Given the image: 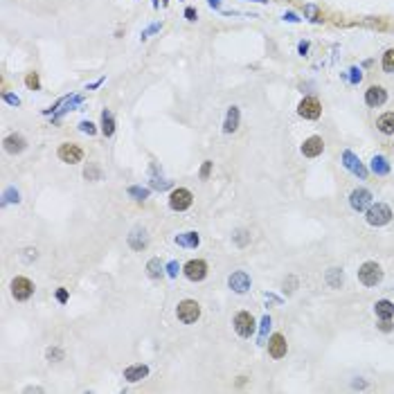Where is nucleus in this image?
Instances as JSON below:
<instances>
[{"instance_id":"nucleus-1","label":"nucleus","mask_w":394,"mask_h":394,"mask_svg":"<svg viewBox=\"0 0 394 394\" xmlns=\"http://www.w3.org/2000/svg\"><path fill=\"white\" fill-rule=\"evenodd\" d=\"M176 318H178L183 325H194L200 318V304L196 300H183L176 309Z\"/></svg>"},{"instance_id":"nucleus-2","label":"nucleus","mask_w":394,"mask_h":394,"mask_svg":"<svg viewBox=\"0 0 394 394\" xmlns=\"http://www.w3.org/2000/svg\"><path fill=\"white\" fill-rule=\"evenodd\" d=\"M358 279L365 286H376L383 279V270H381V266L376 262H365L358 268Z\"/></svg>"},{"instance_id":"nucleus-3","label":"nucleus","mask_w":394,"mask_h":394,"mask_svg":"<svg viewBox=\"0 0 394 394\" xmlns=\"http://www.w3.org/2000/svg\"><path fill=\"white\" fill-rule=\"evenodd\" d=\"M390 221H392V209H390L385 203H376L367 209V223L370 225L381 228V225H388Z\"/></svg>"},{"instance_id":"nucleus-4","label":"nucleus","mask_w":394,"mask_h":394,"mask_svg":"<svg viewBox=\"0 0 394 394\" xmlns=\"http://www.w3.org/2000/svg\"><path fill=\"white\" fill-rule=\"evenodd\" d=\"M192 203H194V196H192V192L185 190V187L174 190L169 196V207L174 209V212H185V209L192 207Z\"/></svg>"},{"instance_id":"nucleus-5","label":"nucleus","mask_w":394,"mask_h":394,"mask_svg":"<svg viewBox=\"0 0 394 394\" xmlns=\"http://www.w3.org/2000/svg\"><path fill=\"white\" fill-rule=\"evenodd\" d=\"M234 331L241 338H250L255 333V318L248 311H241L234 316Z\"/></svg>"},{"instance_id":"nucleus-6","label":"nucleus","mask_w":394,"mask_h":394,"mask_svg":"<svg viewBox=\"0 0 394 394\" xmlns=\"http://www.w3.org/2000/svg\"><path fill=\"white\" fill-rule=\"evenodd\" d=\"M183 270H185V277L190 282H203L205 275H207V263L203 259H192V262L185 263Z\"/></svg>"},{"instance_id":"nucleus-7","label":"nucleus","mask_w":394,"mask_h":394,"mask_svg":"<svg viewBox=\"0 0 394 394\" xmlns=\"http://www.w3.org/2000/svg\"><path fill=\"white\" fill-rule=\"evenodd\" d=\"M297 113H300L304 120H318L322 115V106L316 97H304L297 106Z\"/></svg>"},{"instance_id":"nucleus-8","label":"nucleus","mask_w":394,"mask_h":394,"mask_svg":"<svg viewBox=\"0 0 394 394\" xmlns=\"http://www.w3.org/2000/svg\"><path fill=\"white\" fill-rule=\"evenodd\" d=\"M32 293H34V284L29 282L27 277H16L14 282H11V295H14L18 302L29 300Z\"/></svg>"},{"instance_id":"nucleus-9","label":"nucleus","mask_w":394,"mask_h":394,"mask_svg":"<svg viewBox=\"0 0 394 394\" xmlns=\"http://www.w3.org/2000/svg\"><path fill=\"white\" fill-rule=\"evenodd\" d=\"M57 153H59V160L68 162V165H77V162H81V158H83V151L79 149L77 144H70V142L59 146Z\"/></svg>"},{"instance_id":"nucleus-10","label":"nucleus","mask_w":394,"mask_h":394,"mask_svg":"<svg viewBox=\"0 0 394 394\" xmlns=\"http://www.w3.org/2000/svg\"><path fill=\"white\" fill-rule=\"evenodd\" d=\"M349 203L356 212H363V209H367L372 205V192L365 190V187H358V190H354L349 194Z\"/></svg>"},{"instance_id":"nucleus-11","label":"nucleus","mask_w":394,"mask_h":394,"mask_svg":"<svg viewBox=\"0 0 394 394\" xmlns=\"http://www.w3.org/2000/svg\"><path fill=\"white\" fill-rule=\"evenodd\" d=\"M388 102V90H385L383 86H370L365 93V104L372 108L376 106H383V104Z\"/></svg>"},{"instance_id":"nucleus-12","label":"nucleus","mask_w":394,"mask_h":394,"mask_svg":"<svg viewBox=\"0 0 394 394\" xmlns=\"http://www.w3.org/2000/svg\"><path fill=\"white\" fill-rule=\"evenodd\" d=\"M228 284H230V288H232L234 293H246L250 288V275L248 272H244V270H237V272H232L228 277Z\"/></svg>"},{"instance_id":"nucleus-13","label":"nucleus","mask_w":394,"mask_h":394,"mask_svg":"<svg viewBox=\"0 0 394 394\" xmlns=\"http://www.w3.org/2000/svg\"><path fill=\"white\" fill-rule=\"evenodd\" d=\"M286 351H288V345L282 333H275V336L268 340V354H270L272 358H282V356H286Z\"/></svg>"},{"instance_id":"nucleus-14","label":"nucleus","mask_w":394,"mask_h":394,"mask_svg":"<svg viewBox=\"0 0 394 394\" xmlns=\"http://www.w3.org/2000/svg\"><path fill=\"white\" fill-rule=\"evenodd\" d=\"M325 151V142H322V137L318 135H311L309 140H304V144H302V153L307 158H318Z\"/></svg>"},{"instance_id":"nucleus-15","label":"nucleus","mask_w":394,"mask_h":394,"mask_svg":"<svg viewBox=\"0 0 394 394\" xmlns=\"http://www.w3.org/2000/svg\"><path fill=\"white\" fill-rule=\"evenodd\" d=\"M342 165H345L347 169L351 171V174L358 176V178H365V176H367V169L360 165V160L354 156V153H351V151H345V153H342Z\"/></svg>"},{"instance_id":"nucleus-16","label":"nucleus","mask_w":394,"mask_h":394,"mask_svg":"<svg viewBox=\"0 0 394 394\" xmlns=\"http://www.w3.org/2000/svg\"><path fill=\"white\" fill-rule=\"evenodd\" d=\"M2 144H5V151H7V153H23L25 146H27V142H25L23 135L14 133V135H7Z\"/></svg>"},{"instance_id":"nucleus-17","label":"nucleus","mask_w":394,"mask_h":394,"mask_svg":"<svg viewBox=\"0 0 394 394\" xmlns=\"http://www.w3.org/2000/svg\"><path fill=\"white\" fill-rule=\"evenodd\" d=\"M146 244H149V237H146V230L142 228H135L131 234H129V246L133 250H144Z\"/></svg>"},{"instance_id":"nucleus-18","label":"nucleus","mask_w":394,"mask_h":394,"mask_svg":"<svg viewBox=\"0 0 394 394\" xmlns=\"http://www.w3.org/2000/svg\"><path fill=\"white\" fill-rule=\"evenodd\" d=\"M149 376V367L146 365H131L124 370V379L129 381V383H137V381L146 379Z\"/></svg>"},{"instance_id":"nucleus-19","label":"nucleus","mask_w":394,"mask_h":394,"mask_svg":"<svg viewBox=\"0 0 394 394\" xmlns=\"http://www.w3.org/2000/svg\"><path fill=\"white\" fill-rule=\"evenodd\" d=\"M239 117H241L239 108L230 106L228 115H225V122H223V133H234V131H237V129H239Z\"/></svg>"},{"instance_id":"nucleus-20","label":"nucleus","mask_w":394,"mask_h":394,"mask_svg":"<svg viewBox=\"0 0 394 394\" xmlns=\"http://www.w3.org/2000/svg\"><path fill=\"white\" fill-rule=\"evenodd\" d=\"M376 129H379L383 135H394V113H383V115L376 120Z\"/></svg>"},{"instance_id":"nucleus-21","label":"nucleus","mask_w":394,"mask_h":394,"mask_svg":"<svg viewBox=\"0 0 394 394\" xmlns=\"http://www.w3.org/2000/svg\"><path fill=\"white\" fill-rule=\"evenodd\" d=\"M374 311L381 320H390V318H394V304L390 300H381L374 304Z\"/></svg>"},{"instance_id":"nucleus-22","label":"nucleus","mask_w":394,"mask_h":394,"mask_svg":"<svg viewBox=\"0 0 394 394\" xmlns=\"http://www.w3.org/2000/svg\"><path fill=\"white\" fill-rule=\"evenodd\" d=\"M176 244L183 246V248H196L200 244V237L196 232H183L176 237Z\"/></svg>"},{"instance_id":"nucleus-23","label":"nucleus","mask_w":394,"mask_h":394,"mask_svg":"<svg viewBox=\"0 0 394 394\" xmlns=\"http://www.w3.org/2000/svg\"><path fill=\"white\" fill-rule=\"evenodd\" d=\"M372 171H374L376 176L390 174V162L385 160V156H374V158H372Z\"/></svg>"},{"instance_id":"nucleus-24","label":"nucleus","mask_w":394,"mask_h":394,"mask_svg":"<svg viewBox=\"0 0 394 394\" xmlns=\"http://www.w3.org/2000/svg\"><path fill=\"white\" fill-rule=\"evenodd\" d=\"M102 133L106 137H111L115 133V120H113V113L111 111H104L102 113Z\"/></svg>"},{"instance_id":"nucleus-25","label":"nucleus","mask_w":394,"mask_h":394,"mask_svg":"<svg viewBox=\"0 0 394 394\" xmlns=\"http://www.w3.org/2000/svg\"><path fill=\"white\" fill-rule=\"evenodd\" d=\"M327 284H329L331 288L342 286V270L340 268H329V270H327Z\"/></svg>"},{"instance_id":"nucleus-26","label":"nucleus","mask_w":394,"mask_h":394,"mask_svg":"<svg viewBox=\"0 0 394 394\" xmlns=\"http://www.w3.org/2000/svg\"><path fill=\"white\" fill-rule=\"evenodd\" d=\"M146 272H149L151 279L162 277V263H160V259H149V263H146Z\"/></svg>"},{"instance_id":"nucleus-27","label":"nucleus","mask_w":394,"mask_h":394,"mask_svg":"<svg viewBox=\"0 0 394 394\" xmlns=\"http://www.w3.org/2000/svg\"><path fill=\"white\" fill-rule=\"evenodd\" d=\"M383 70L385 72H394V50H388L383 54Z\"/></svg>"},{"instance_id":"nucleus-28","label":"nucleus","mask_w":394,"mask_h":394,"mask_svg":"<svg viewBox=\"0 0 394 394\" xmlns=\"http://www.w3.org/2000/svg\"><path fill=\"white\" fill-rule=\"evenodd\" d=\"M83 176H86L88 180H99V176H102V171H99V167L95 165V162H90V165L86 167V171H83Z\"/></svg>"},{"instance_id":"nucleus-29","label":"nucleus","mask_w":394,"mask_h":394,"mask_svg":"<svg viewBox=\"0 0 394 394\" xmlns=\"http://www.w3.org/2000/svg\"><path fill=\"white\" fill-rule=\"evenodd\" d=\"M129 194H131L135 200H144L146 196H149V190H144V187H135V185H133V187H129Z\"/></svg>"},{"instance_id":"nucleus-30","label":"nucleus","mask_w":394,"mask_h":394,"mask_svg":"<svg viewBox=\"0 0 394 394\" xmlns=\"http://www.w3.org/2000/svg\"><path fill=\"white\" fill-rule=\"evenodd\" d=\"M234 244H237V246L250 244V234L246 232V230H237V232H234Z\"/></svg>"},{"instance_id":"nucleus-31","label":"nucleus","mask_w":394,"mask_h":394,"mask_svg":"<svg viewBox=\"0 0 394 394\" xmlns=\"http://www.w3.org/2000/svg\"><path fill=\"white\" fill-rule=\"evenodd\" d=\"M18 192L14 190V187H9V190L5 192V200H2V205H7V203H18Z\"/></svg>"},{"instance_id":"nucleus-32","label":"nucleus","mask_w":394,"mask_h":394,"mask_svg":"<svg viewBox=\"0 0 394 394\" xmlns=\"http://www.w3.org/2000/svg\"><path fill=\"white\" fill-rule=\"evenodd\" d=\"M268 329H270V318L263 316V320H262V333H259V342H266V333H268Z\"/></svg>"},{"instance_id":"nucleus-33","label":"nucleus","mask_w":394,"mask_h":394,"mask_svg":"<svg viewBox=\"0 0 394 394\" xmlns=\"http://www.w3.org/2000/svg\"><path fill=\"white\" fill-rule=\"evenodd\" d=\"M25 83H27V88H32V90H39V77H36L34 72L25 77Z\"/></svg>"},{"instance_id":"nucleus-34","label":"nucleus","mask_w":394,"mask_h":394,"mask_svg":"<svg viewBox=\"0 0 394 394\" xmlns=\"http://www.w3.org/2000/svg\"><path fill=\"white\" fill-rule=\"evenodd\" d=\"M209 171H212V162L205 160L203 167H200V180H207L209 178Z\"/></svg>"},{"instance_id":"nucleus-35","label":"nucleus","mask_w":394,"mask_h":394,"mask_svg":"<svg viewBox=\"0 0 394 394\" xmlns=\"http://www.w3.org/2000/svg\"><path fill=\"white\" fill-rule=\"evenodd\" d=\"M178 270H180L178 262H169V263H167V272H169V277H176V275H178Z\"/></svg>"},{"instance_id":"nucleus-36","label":"nucleus","mask_w":394,"mask_h":394,"mask_svg":"<svg viewBox=\"0 0 394 394\" xmlns=\"http://www.w3.org/2000/svg\"><path fill=\"white\" fill-rule=\"evenodd\" d=\"M79 129H81L83 133H88V135H93V133H95V124L93 122H81V124H79Z\"/></svg>"},{"instance_id":"nucleus-37","label":"nucleus","mask_w":394,"mask_h":394,"mask_svg":"<svg viewBox=\"0 0 394 394\" xmlns=\"http://www.w3.org/2000/svg\"><path fill=\"white\" fill-rule=\"evenodd\" d=\"M48 358L50 360H61V358H64V351H61V349H57V347H54V349H48Z\"/></svg>"},{"instance_id":"nucleus-38","label":"nucleus","mask_w":394,"mask_h":394,"mask_svg":"<svg viewBox=\"0 0 394 394\" xmlns=\"http://www.w3.org/2000/svg\"><path fill=\"white\" fill-rule=\"evenodd\" d=\"M295 286H297V279L295 277H288L286 282H284V291H288V293L295 291Z\"/></svg>"},{"instance_id":"nucleus-39","label":"nucleus","mask_w":394,"mask_h":394,"mask_svg":"<svg viewBox=\"0 0 394 394\" xmlns=\"http://www.w3.org/2000/svg\"><path fill=\"white\" fill-rule=\"evenodd\" d=\"M5 102H7V104H11V106H18L20 99L16 97V95H5Z\"/></svg>"},{"instance_id":"nucleus-40","label":"nucleus","mask_w":394,"mask_h":394,"mask_svg":"<svg viewBox=\"0 0 394 394\" xmlns=\"http://www.w3.org/2000/svg\"><path fill=\"white\" fill-rule=\"evenodd\" d=\"M379 329L381 331H392V325H390V320H381L379 322Z\"/></svg>"},{"instance_id":"nucleus-41","label":"nucleus","mask_w":394,"mask_h":394,"mask_svg":"<svg viewBox=\"0 0 394 394\" xmlns=\"http://www.w3.org/2000/svg\"><path fill=\"white\" fill-rule=\"evenodd\" d=\"M57 300H59V302H66V300H68V293H66V288H59Z\"/></svg>"},{"instance_id":"nucleus-42","label":"nucleus","mask_w":394,"mask_h":394,"mask_svg":"<svg viewBox=\"0 0 394 394\" xmlns=\"http://www.w3.org/2000/svg\"><path fill=\"white\" fill-rule=\"evenodd\" d=\"M185 16H187V20H196V11L192 9V7H187V9H185Z\"/></svg>"},{"instance_id":"nucleus-43","label":"nucleus","mask_w":394,"mask_h":394,"mask_svg":"<svg viewBox=\"0 0 394 394\" xmlns=\"http://www.w3.org/2000/svg\"><path fill=\"white\" fill-rule=\"evenodd\" d=\"M351 72H354V77H351V79H354V81H360V70H351Z\"/></svg>"},{"instance_id":"nucleus-44","label":"nucleus","mask_w":394,"mask_h":394,"mask_svg":"<svg viewBox=\"0 0 394 394\" xmlns=\"http://www.w3.org/2000/svg\"><path fill=\"white\" fill-rule=\"evenodd\" d=\"M209 5H212V7H219V5H221V0H209Z\"/></svg>"},{"instance_id":"nucleus-45","label":"nucleus","mask_w":394,"mask_h":394,"mask_svg":"<svg viewBox=\"0 0 394 394\" xmlns=\"http://www.w3.org/2000/svg\"><path fill=\"white\" fill-rule=\"evenodd\" d=\"M259 2H262V0H259Z\"/></svg>"}]
</instances>
